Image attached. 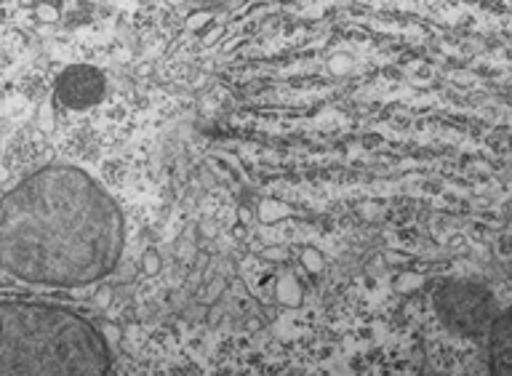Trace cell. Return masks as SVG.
Returning a JSON list of instances; mask_svg holds the SVG:
<instances>
[{
    "label": "cell",
    "mask_w": 512,
    "mask_h": 376,
    "mask_svg": "<svg viewBox=\"0 0 512 376\" xmlns=\"http://www.w3.org/2000/svg\"><path fill=\"white\" fill-rule=\"evenodd\" d=\"M302 264L310 272H320V267H323V259H320V254H318V251H315V248H304Z\"/></svg>",
    "instance_id": "cell-8"
},
{
    "label": "cell",
    "mask_w": 512,
    "mask_h": 376,
    "mask_svg": "<svg viewBox=\"0 0 512 376\" xmlns=\"http://www.w3.org/2000/svg\"><path fill=\"white\" fill-rule=\"evenodd\" d=\"M435 312L456 334L478 336L488 334V328L499 315L491 288L475 280H448L435 291Z\"/></svg>",
    "instance_id": "cell-3"
},
{
    "label": "cell",
    "mask_w": 512,
    "mask_h": 376,
    "mask_svg": "<svg viewBox=\"0 0 512 376\" xmlns=\"http://www.w3.org/2000/svg\"><path fill=\"white\" fill-rule=\"evenodd\" d=\"M104 91H107V80H104L102 72L96 67H88V64L67 67L56 80V99L70 110L94 107L104 99Z\"/></svg>",
    "instance_id": "cell-4"
},
{
    "label": "cell",
    "mask_w": 512,
    "mask_h": 376,
    "mask_svg": "<svg viewBox=\"0 0 512 376\" xmlns=\"http://www.w3.org/2000/svg\"><path fill=\"white\" fill-rule=\"evenodd\" d=\"M118 203L75 166H46L0 198V267L35 286L80 288L120 262Z\"/></svg>",
    "instance_id": "cell-1"
},
{
    "label": "cell",
    "mask_w": 512,
    "mask_h": 376,
    "mask_svg": "<svg viewBox=\"0 0 512 376\" xmlns=\"http://www.w3.org/2000/svg\"><path fill=\"white\" fill-rule=\"evenodd\" d=\"M190 3H195V6H224V3H232V0H190Z\"/></svg>",
    "instance_id": "cell-9"
},
{
    "label": "cell",
    "mask_w": 512,
    "mask_h": 376,
    "mask_svg": "<svg viewBox=\"0 0 512 376\" xmlns=\"http://www.w3.org/2000/svg\"><path fill=\"white\" fill-rule=\"evenodd\" d=\"M112 352L99 328L56 304L0 302V376H102Z\"/></svg>",
    "instance_id": "cell-2"
},
{
    "label": "cell",
    "mask_w": 512,
    "mask_h": 376,
    "mask_svg": "<svg viewBox=\"0 0 512 376\" xmlns=\"http://www.w3.org/2000/svg\"><path fill=\"white\" fill-rule=\"evenodd\" d=\"M142 270L147 272V275H158L160 270H163V262H160V254L158 251H147V254H144V259H142Z\"/></svg>",
    "instance_id": "cell-7"
},
{
    "label": "cell",
    "mask_w": 512,
    "mask_h": 376,
    "mask_svg": "<svg viewBox=\"0 0 512 376\" xmlns=\"http://www.w3.org/2000/svg\"><path fill=\"white\" fill-rule=\"evenodd\" d=\"M488 366L496 376H512V315L499 312L488 328Z\"/></svg>",
    "instance_id": "cell-5"
},
{
    "label": "cell",
    "mask_w": 512,
    "mask_h": 376,
    "mask_svg": "<svg viewBox=\"0 0 512 376\" xmlns=\"http://www.w3.org/2000/svg\"><path fill=\"white\" fill-rule=\"evenodd\" d=\"M278 299H283L286 304H299L302 302V291H299V286H296L294 280L286 278L278 286Z\"/></svg>",
    "instance_id": "cell-6"
}]
</instances>
